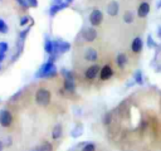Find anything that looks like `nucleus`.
<instances>
[{
    "instance_id": "1",
    "label": "nucleus",
    "mask_w": 161,
    "mask_h": 151,
    "mask_svg": "<svg viewBox=\"0 0 161 151\" xmlns=\"http://www.w3.org/2000/svg\"><path fill=\"white\" fill-rule=\"evenodd\" d=\"M57 76V67L52 62H45L40 65L38 72L35 73L36 78H53Z\"/></svg>"
},
{
    "instance_id": "2",
    "label": "nucleus",
    "mask_w": 161,
    "mask_h": 151,
    "mask_svg": "<svg viewBox=\"0 0 161 151\" xmlns=\"http://www.w3.org/2000/svg\"><path fill=\"white\" fill-rule=\"evenodd\" d=\"M50 99H52V93L49 89L47 88H38L36 92H35V102L42 106V107H45L50 103Z\"/></svg>"
},
{
    "instance_id": "3",
    "label": "nucleus",
    "mask_w": 161,
    "mask_h": 151,
    "mask_svg": "<svg viewBox=\"0 0 161 151\" xmlns=\"http://www.w3.org/2000/svg\"><path fill=\"white\" fill-rule=\"evenodd\" d=\"M60 73L64 77V91H67L69 93H73L75 91V79H74L73 72L63 68L60 70Z\"/></svg>"
},
{
    "instance_id": "4",
    "label": "nucleus",
    "mask_w": 161,
    "mask_h": 151,
    "mask_svg": "<svg viewBox=\"0 0 161 151\" xmlns=\"http://www.w3.org/2000/svg\"><path fill=\"white\" fill-rule=\"evenodd\" d=\"M13 121H14V117L11 115V112L6 108H3L0 109V125L3 127H10L13 125Z\"/></svg>"
},
{
    "instance_id": "5",
    "label": "nucleus",
    "mask_w": 161,
    "mask_h": 151,
    "mask_svg": "<svg viewBox=\"0 0 161 151\" xmlns=\"http://www.w3.org/2000/svg\"><path fill=\"white\" fill-rule=\"evenodd\" d=\"M103 21V13L99 9H93L89 14V23L92 26H99Z\"/></svg>"
},
{
    "instance_id": "6",
    "label": "nucleus",
    "mask_w": 161,
    "mask_h": 151,
    "mask_svg": "<svg viewBox=\"0 0 161 151\" xmlns=\"http://www.w3.org/2000/svg\"><path fill=\"white\" fill-rule=\"evenodd\" d=\"M53 42H54V53L55 54L67 53L70 49V44L68 42H64L62 39H57V40H53Z\"/></svg>"
},
{
    "instance_id": "7",
    "label": "nucleus",
    "mask_w": 161,
    "mask_h": 151,
    "mask_svg": "<svg viewBox=\"0 0 161 151\" xmlns=\"http://www.w3.org/2000/svg\"><path fill=\"white\" fill-rule=\"evenodd\" d=\"M99 72H101V67L98 64H93V65H89L87 69H86V78L88 81H93L97 76H99Z\"/></svg>"
},
{
    "instance_id": "8",
    "label": "nucleus",
    "mask_w": 161,
    "mask_h": 151,
    "mask_svg": "<svg viewBox=\"0 0 161 151\" xmlns=\"http://www.w3.org/2000/svg\"><path fill=\"white\" fill-rule=\"evenodd\" d=\"M117 111H118V113H119V116H121L122 118H125V120L128 118V117H130V104H128V99L122 101V102L118 104Z\"/></svg>"
},
{
    "instance_id": "9",
    "label": "nucleus",
    "mask_w": 161,
    "mask_h": 151,
    "mask_svg": "<svg viewBox=\"0 0 161 151\" xmlns=\"http://www.w3.org/2000/svg\"><path fill=\"white\" fill-rule=\"evenodd\" d=\"M82 38L86 40V42H93V40H96V38H97V31H96V29L94 28H86L83 31H82Z\"/></svg>"
},
{
    "instance_id": "10",
    "label": "nucleus",
    "mask_w": 161,
    "mask_h": 151,
    "mask_svg": "<svg viewBox=\"0 0 161 151\" xmlns=\"http://www.w3.org/2000/svg\"><path fill=\"white\" fill-rule=\"evenodd\" d=\"M113 76V69H112V67L109 65V64H106V65H103L102 68H101V72H99V79L101 81H107V79H109L111 77Z\"/></svg>"
},
{
    "instance_id": "11",
    "label": "nucleus",
    "mask_w": 161,
    "mask_h": 151,
    "mask_svg": "<svg viewBox=\"0 0 161 151\" xmlns=\"http://www.w3.org/2000/svg\"><path fill=\"white\" fill-rule=\"evenodd\" d=\"M150 13V4L147 1H142L140 3L138 8H137V15L140 18H146Z\"/></svg>"
},
{
    "instance_id": "12",
    "label": "nucleus",
    "mask_w": 161,
    "mask_h": 151,
    "mask_svg": "<svg viewBox=\"0 0 161 151\" xmlns=\"http://www.w3.org/2000/svg\"><path fill=\"white\" fill-rule=\"evenodd\" d=\"M84 59L87 62H96L98 59V53L94 48H87L84 52Z\"/></svg>"
},
{
    "instance_id": "13",
    "label": "nucleus",
    "mask_w": 161,
    "mask_h": 151,
    "mask_svg": "<svg viewBox=\"0 0 161 151\" xmlns=\"http://www.w3.org/2000/svg\"><path fill=\"white\" fill-rule=\"evenodd\" d=\"M118 10H119V4L114 0H112L108 5H107V14L109 16H116L118 14Z\"/></svg>"
},
{
    "instance_id": "14",
    "label": "nucleus",
    "mask_w": 161,
    "mask_h": 151,
    "mask_svg": "<svg viewBox=\"0 0 161 151\" xmlns=\"http://www.w3.org/2000/svg\"><path fill=\"white\" fill-rule=\"evenodd\" d=\"M142 48H143V42H142V39H141L140 36H136V38L132 40V43H131V50H132L133 53H140V52L142 50Z\"/></svg>"
},
{
    "instance_id": "15",
    "label": "nucleus",
    "mask_w": 161,
    "mask_h": 151,
    "mask_svg": "<svg viewBox=\"0 0 161 151\" xmlns=\"http://www.w3.org/2000/svg\"><path fill=\"white\" fill-rule=\"evenodd\" d=\"M67 6H68V4H67V3H62V4H53V5L50 6V9H49V15H50V16H54L58 11H60V10L65 9Z\"/></svg>"
},
{
    "instance_id": "16",
    "label": "nucleus",
    "mask_w": 161,
    "mask_h": 151,
    "mask_svg": "<svg viewBox=\"0 0 161 151\" xmlns=\"http://www.w3.org/2000/svg\"><path fill=\"white\" fill-rule=\"evenodd\" d=\"M62 135H63V127H62L60 123H57L52 130V138L53 140H58V138L62 137Z\"/></svg>"
},
{
    "instance_id": "17",
    "label": "nucleus",
    "mask_w": 161,
    "mask_h": 151,
    "mask_svg": "<svg viewBox=\"0 0 161 151\" xmlns=\"http://www.w3.org/2000/svg\"><path fill=\"white\" fill-rule=\"evenodd\" d=\"M127 62H128L127 55H126L125 53H118V55H117V58H116V63H117V65H118L119 68H125L126 64H127Z\"/></svg>"
},
{
    "instance_id": "18",
    "label": "nucleus",
    "mask_w": 161,
    "mask_h": 151,
    "mask_svg": "<svg viewBox=\"0 0 161 151\" xmlns=\"http://www.w3.org/2000/svg\"><path fill=\"white\" fill-rule=\"evenodd\" d=\"M44 50L47 54H53L54 53V42L50 40L49 38H45V42H44Z\"/></svg>"
},
{
    "instance_id": "19",
    "label": "nucleus",
    "mask_w": 161,
    "mask_h": 151,
    "mask_svg": "<svg viewBox=\"0 0 161 151\" xmlns=\"http://www.w3.org/2000/svg\"><path fill=\"white\" fill-rule=\"evenodd\" d=\"M82 133H83V125L82 123H77L74 126V128L70 131V136L73 138H78L79 136H82Z\"/></svg>"
},
{
    "instance_id": "20",
    "label": "nucleus",
    "mask_w": 161,
    "mask_h": 151,
    "mask_svg": "<svg viewBox=\"0 0 161 151\" xmlns=\"http://www.w3.org/2000/svg\"><path fill=\"white\" fill-rule=\"evenodd\" d=\"M133 19H135V16H133V13H132V11H126V13L123 14V20H125V23L131 24V23L133 21Z\"/></svg>"
},
{
    "instance_id": "21",
    "label": "nucleus",
    "mask_w": 161,
    "mask_h": 151,
    "mask_svg": "<svg viewBox=\"0 0 161 151\" xmlns=\"http://www.w3.org/2000/svg\"><path fill=\"white\" fill-rule=\"evenodd\" d=\"M135 82H136L137 84H140V86L143 84V76H142L141 70H136V72H135Z\"/></svg>"
},
{
    "instance_id": "22",
    "label": "nucleus",
    "mask_w": 161,
    "mask_h": 151,
    "mask_svg": "<svg viewBox=\"0 0 161 151\" xmlns=\"http://www.w3.org/2000/svg\"><path fill=\"white\" fill-rule=\"evenodd\" d=\"M112 118H113V115H112V112H107V113L104 115V117H103V123H104L106 126L111 125V122H112Z\"/></svg>"
},
{
    "instance_id": "23",
    "label": "nucleus",
    "mask_w": 161,
    "mask_h": 151,
    "mask_svg": "<svg viewBox=\"0 0 161 151\" xmlns=\"http://www.w3.org/2000/svg\"><path fill=\"white\" fill-rule=\"evenodd\" d=\"M82 151H96V145L92 143V142H87V143L83 145Z\"/></svg>"
},
{
    "instance_id": "24",
    "label": "nucleus",
    "mask_w": 161,
    "mask_h": 151,
    "mask_svg": "<svg viewBox=\"0 0 161 151\" xmlns=\"http://www.w3.org/2000/svg\"><path fill=\"white\" fill-rule=\"evenodd\" d=\"M9 31V26H8V24L3 20V19H0V33L1 34H6Z\"/></svg>"
},
{
    "instance_id": "25",
    "label": "nucleus",
    "mask_w": 161,
    "mask_h": 151,
    "mask_svg": "<svg viewBox=\"0 0 161 151\" xmlns=\"http://www.w3.org/2000/svg\"><path fill=\"white\" fill-rule=\"evenodd\" d=\"M40 146H42L43 151H53V145L50 142H48V141H44Z\"/></svg>"
},
{
    "instance_id": "26",
    "label": "nucleus",
    "mask_w": 161,
    "mask_h": 151,
    "mask_svg": "<svg viewBox=\"0 0 161 151\" xmlns=\"http://www.w3.org/2000/svg\"><path fill=\"white\" fill-rule=\"evenodd\" d=\"M9 50V44L6 42H0V52L1 53H6Z\"/></svg>"
},
{
    "instance_id": "27",
    "label": "nucleus",
    "mask_w": 161,
    "mask_h": 151,
    "mask_svg": "<svg viewBox=\"0 0 161 151\" xmlns=\"http://www.w3.org/2000/svg\"><path fill=\"white\" fill-rule=\"evenodd\" d=\"M29 31H30V28H26L25 30L20 31V34H19V39H20V40H25V38H26V35H28Z\"/></svg>"
},
{
    "instance_id": "28",
    "label": "nucleus",
    "mask_w": 161,
    "mask_h": 151,
    "mask_svg": "<svg viewBox=\"0 0 161 151\" xmlns=\"http://www.w3.org/2000/svg\"><path fill=\"white\" fill-rule=\"evenodd\" d=\"M147 47L148 48H155L156 47V43H155V40H153V38L151 35L147 36Z\"/></svg>"
},
{
    "instance_id": "29",
    "label": "nucleus",
    "mask_w": 161,
    "mask_h": 151,
    "mask_svg": "<svg viewBox=\"0 0 161 151\" xmlns=\"http://www.w3.org/2000/svg\"><path fill=\"white\" fill-rule=\"evenodd\" d=\"M16 3H18L21 8H24V9H28V8H29V4H28L26 0H16Z\"/></svg>"
},
{
    "instance_id": "30",
    "label": "nucleus",
    "mask_w": 161,
    "mask_h": 151,
    "mask_svg": "<svg viewBox=\"0 0 161 151\" xmlns=\"http://www.w3.org/2000/svg\"><path fill=\"white\" fill-rule=\"evenodd\" d=\"M29 20H30L29 16H23V18L20 19V25H21V26H25V25L29 23Z\"/></svg>"
},
{
    "instance_id": "31",
    "label": "nucleus",
    "mask_w": 161,
    "mask_h": 151,
    "mask_svg": "<svg viewBox=\"0 0 161 151\" xmlns=\"http://www.w3.org/2000/svg\"><path fill=\"white\" fill-rule=\"evenodd\" d=\"M26 1H28L29 6H31V8H36L38 6V0H26Z\"/></svg>"
},
{
    "instance_id": "32",
    "label": "nucleus",
    "mask_w": 161,
    "mask_h": 151,
    "mask_svg": "<svg viewBox=\"0 0 161 151\" xmlns=\"http://www.w3.org/2000/svg\"><path fill=\"white\" fill-rule=\"evenodd\" d=\"M30 151H43V148H42V146L39 145V146H35V147H33Z\"/></svg>"
},
{
    "instance_id": "33",
    "label": "nucleus",
    "mask_w": 161,
    "mask_h": 151,
    "mask_svg": "<svg viewBox=\"0 0 161 151\" xmlns=\"http://www.w3.org/2000/svg\"><path fill=\"white\" fill-rule=\"evenodd\" d=\"M4 59H5V53H1V52H0V63H1Z\"/></svg>"
},
{
    "instance_id": "34",
    "label": "nucleus",
    "mask_w": 161,
    "mask_h": 151,
    "mask_svg": "<svg viewBox=\"0 0 161 151\" xmlns=\"http://www.w3.org/2000/svg\"><path fill=\"white\" fill-rule=\"evenodd\" d=\"M157 35L161 38V25H160V28H158V30H157Z\"/></svg>"
},
{
    "instance_id": "35",
    "label": "nucleus",
    "mask_w": 161,
    "mask_h": 151,
    "mask_svg": "<svg viewBox=\"0 0 161 151\" xmlns=\"http://www.w3.org/2000/svg\"><path fill=\"white\" fill-rule=\"evenodd\" d=\"M3 150H4V143L0 141V151H3Z\"/></svg>"
},
{
    "instance_id": "36",
    "label": "nucleus",
    "mask_w": 161,
    "mask_h": 151,
    "mask_svg": "<svg viewBox=\"0 0 161 151\" xmlns=\"http://www.w3.org/2000/svg\"><path fill=\"white\" fill-rule=\"evenodd\" d=\"M67 4H70V3H73V0H64Z\"/></svg>"
},
{
    "instance_id": "37",
    "label": "nucleus",
    "mask_w": 161,
    "mask_h": 151,
    "mask_svg": "<svg viewBox=\"0 0 161 151\" xmlns=\"http://www.w3.org/2000/svg\"><path fill=\"white\" fill-rule=\"evenodd\" d=\"M157 8H158V9H160V8H161V0H160V1H158V3H157Z\"/></svg>"
},
{
    "instance_id": "38",
    "label": "nucleus",
    "mask_w": 161,
    "mask_h": 151,
    "mask_svg": "<svg viewBox=\"0 0 161 151\" xmlns=\"http://www.w3.org/2000/svg\"><path fill=\"white\" fill-rule=\"evenodd\" d=\"M0 70H1V65H0Z\"/></svg>"
}]
</instances>
